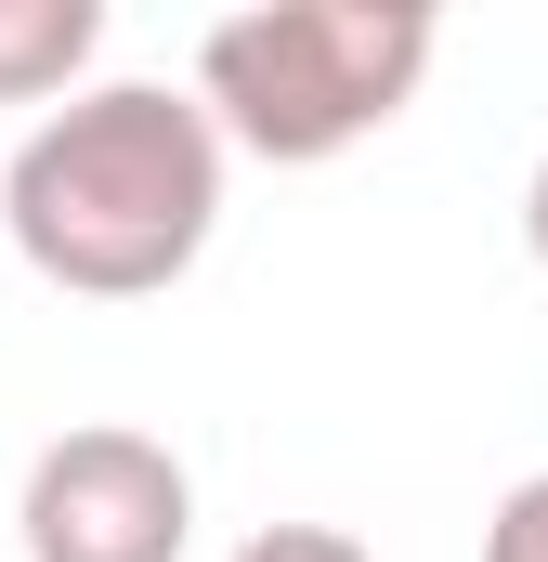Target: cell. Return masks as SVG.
<instances>
[{"label":"cell","instance_id":"1","mask_svg":"<svg viewBox=\"0 0 548 562\" xmlns=\"http://www.w3.org/2000/svg\"><path fill=\"white\" fill-rule=\"evenodd\" d=\"M222 223V132L170 79L66 92L0 170V236L13 262L66 301H157L196 276Z\"/></svg>","mask_w":548,"mask_h":562},{"label":"cell","instance_id":"4","mask_svg":"<svg viewBox=\"0 0 548 562\" xmlns=\"http://www.w3.org/2000/svg\"><path fill=\"white\" fill-rule=\"evenodd\" d=\"M92 53H105V0H0V105L79 92Z\"/></svg>","mask_w":548,"mask_h":562},{"label":"cell","instance_id":"7","mask_svg":"<svg viewBox=\"0 0 548 562\" xmlns=\"http://www.w3.org/2000/svg\"><path fill=\"white\" fill-rule=\"evenodd\" d=\"M523 249H536V276H548V157H536V183H523Z\"/></svg>","mask_w":548,"mask_h":562},{"label":"cell","instance_id":"6","mask_svg":"<svg viewBox=\"0 0 548 562\" xmlns=\"http://www.w3.org/2000/svg\"><path fill=\"white\" fill-rule=\"evenodd\" d=\"M236 562H379L366 537H340V524H262Z\"/></svg>","mask_w":548,"mask_h":562},{"label":"cell","instance_id":"5","mask_svg":"<svg viewBox=\"0 0 548 562\" xmlns=\"http://www.w3.org/2000/svg\"><path fill=\"white\" fill-rule=\"evenodd\" d=\"M483 562H548V471L496 497V524H483Z\"/></svg>","mask_w":548,"mask_h":562},{"label":"cell","instance_id":"3","mask_svg":"<svg viewBox=\"0 0 548 562\" xmlns=\"http://www.w3.org/2000/svg\"><path fill=\"white\" fill-rule=\"evenodd\" d=\"M26 562H183L196 537V471L132 419H79L26 458Z\"/></svg>","mask_w":548,"mask_h":562},{"label":"cell","instance_id":"2","mask_svg":"<svg viewBox=\"0 0 548 562\" xmlns=\"http://www.w3.org/2000/svg\"><path fill=\"white\" fill-rule=\"evenodd\" d=\"M431 53L444 26L418 0H262L196 40V119L274 170H313V157H353L366 132H392Z\"/></svg>","mask_w":548,"mask_h":562}]
</instances>
